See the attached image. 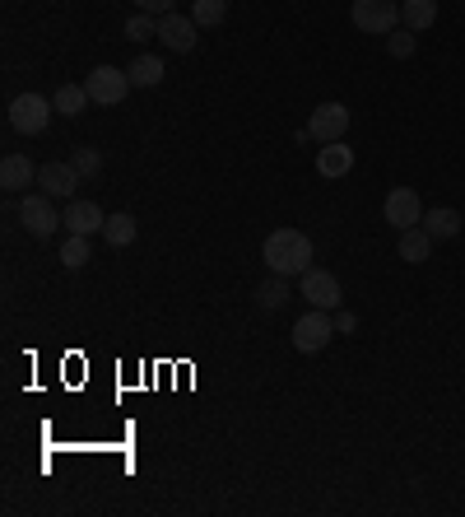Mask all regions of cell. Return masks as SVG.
Listing matches in <instances>:
<instances>
[{
	"label": "cell",
	"mask_w": 465,
	"mask_h": 517,
	"mask_svg": "<svg viewBox=\"0 0 465 517\" xmlns=\"http://www.w3.org/2000/svg\"><path fill=\"white\" fill-rule=\"evenodd\" d=\"M424 229L433 233V243H447V238L461 233V210H452V205H433V210H424Z\"/></svg>",
	"instance_id": "2e32d148"
},
{
	"label": "cell",
	"mask_w": 465,
	"mask_h": 517,
	"mask_svg": "<svg viewBox=\"0 0 465 517\" xmlns=\"http://www.w3.org/2000/svg\"><path fill=\"white\" fill-rule=\"evenodd\" d=\"M135 233H140L135 215L117 210V215H107V224H103V243H112V247H131V243H135Z\"/></svg>",
	"instance_id": "d6986e66"
},
{
	"label": "cell",
	"mask_w": 465,
	"mask_h": 517,
	"mask_svg": "<svg viewBox=\"0 0 465 517\" xmlns=\"http://www.w3.org/2000/svg\"><path fill=\"white\" fill-rule=\"evenodd\" d=\"M256 303H261L266 313H279V308L289 303V280H284V275H270V280H261V285H256Z\"/></svg>",
	"instance_id": "44dd1931"
},
{
	"label": "cell",
	"mask_w": 465,
	"mask_h": 517,
	"mask_svg": "<svg viewBox=\"0 0 465 517\" xmlns=\"http://www.w3.org/2000/svg\"><path fill=\"white\" fill-rule=\"evenodd\" d=\"M84 177L75 173L70 159H52V164L38 168V191H47L52 201H75V191H80Z\"/></svg>",
	"instance_id": "ba28073f"
},
{
	"label": "cell",
	"mask_w": 465,
	"mask_h": 517,
	"mask_svg": "<svg viewBox=\"0 0 465 517\" xmlns=\"http://www.w3.org/2000/svg\"><path fill=\"white\" fill-rule=\"evenodd\" d=\"M70 164H75V173L89 182V177L103 173V150H89V145H80V150L70 154Z\"/></svg>",
	"instance_id": "d4e9b609"
},
{
	"label": "cell",
	"mask_w": 465,
	"mask_h": 517,
	"mask_svg": "<svg viewBox=\"0 0 465 517\" xmlns=\"http://www.w3.org/2000/svg\"><path fill=\"white\" fill-rule=\"evenodd\" d=\"M93 257V243L84 238V233H66V243H61V261H66V271H80V266H89Z\"/></svg>",
	"instance_id": "7402d4cb"
},
{
	"label": "cell",
	"mask_w": 465,
	"mask_h": 517,
	"mask_svg": "<svg viewBox=\"0 0 465 517\" xmlns=\"http://www.w3.org/2000/svg\"><path fill=\"white\" fill-rule=\"evenodd\" d=\"M196 33H200V24H196V19H191V14H159V42H163V47H168V52H177V56H182V52H191V47H196Z\"/></svg>",
	"instance_id": "8fae6325"
},
{
	"label": "cell",
	"mask_w": 465,
	"mask_h": 517,
	"mask_svg": "<svg viewBox=\"0 0 465 517\" xmlns=\"http://www.w3.org/2000/svg\"><path fill=\"white\" fill-rule=\"evenodd\" d=\"M298 289H303V299L312 303V308H326V313H335L340 308V280H335L331 271H321V266H312V271L298 275Z\"/></svg>",
	"instance_id": "9c48e42d"
},
{
	"label": "cell",
	"mask_w": 465,
	"mask_h": 517,
	"mask_svg": "<svg viewBox=\"0 0 465 517\" xmlns=\"http://www.w3.org/2000/svg\"><path fill=\"white\" fill-rule=\"evenodd\" d=\"M307 131H312V140H317V145L345 140L349 108H345V103H317V108H312V117H307Z\"/></svg>",
	"instance_id": "30bf717a"
},
{
	"label": "cell",
	"mask_w": 465,
	"mask_h": 517,
	"mask_svg": "<svg viewBox=\"0 0 465 517\" xmlns=\"http://www.w3.org/2000/svg\"><path fill=\"white\" fill-rule=\"evenodd\" d=\"M400 24L410 33H424V28L438 24V0H400Z\"/></svg>",
	"instance_id": "e0dca14e"
},
{
	"label": "cell",
	"mask_w": 465,
	"mask_h": 517,
	"mask_svg": "<svg viewBox=\"0 0 465 517\" xmlns=\"http://www.w3.org/2000/svg\"><path fill=\"white\" fill-rule=\"evenodd\" d=\"M382 219L396 233L414 229V224H424V201H419V191H414V187H391V191H386V201H382Z\"/></svg>",
	"instance_id": "8992f818"
},
{
	"label": "cell",
	"mask_w": 465,
	"mask_h": 517,
	"mask_svg": "<svg viewBox=\"0 0 465 517\" xmlns=\"http://www.w3.org/2000/svg\"><path fill=\"white\" fill-rule=\"evenodd\" d=\"M52 112H56L52 98H42V94H19V98L10 103V126L19 131V136H42V131L52 126Z\"/></svg>",
	"instance_id": "3957f363"
},
{
	"label": "cell",
	"mask_w": 465,
	"mask_h": 517,
	"mask_svg": "<svg viewBox=\"0 0 465 517\" xmlns=\"http://www.w3.org/2000/svg\"><path fill=\"white\" fill-rule=\"evenodd\" d=\"M428 252H433V233H428L424 224H414V229L400 233V261L419 266V261H428Z\"/></svg>",
	"instance_id": "ac0fdd59"
},
{
	"label": "cell",
	"mask_w": 465,
	"mask_h": 517,
	"mask_svg": "<svg viewBox=\"0 0 465 517\" xmlns=\"http://www.w3.org/2000/svg\"><path fill=\"white\" fill-rule=\"evenodd\" d=\"M66 233H84V238H93V233H103L107 215L98 210L93 201H66Z\"/></svg>",
	"instance_id": "4fadbf2b"
},
{
	"label": "cell",
	"mask_w": 465,
	"mask_h": 517,
	"mask_svg": "<svg viewBox=\"0 0 465 517\" xmlns=\"http://www.w3.org/2000/svg\"><path fill=\"white\" fill-rule=\"evenodd\" d=\"M19 224H24L33 238H52L66 219H61V210H56V201L47 191H24V201H19Z\"/></svg>",
	"instance_id": "7a4b0ae2"
},
{
	"label": "cell",
	"mask_w": 465,
	"mask_h": 517,
	"mask_svg": "<svg viewBox=\"0 0 465 517\" xmlns=\"http://www.w3.org/2000/svg\"><path fill=\"white\" fill-rule=\"evenodd\" d=\"M414 47H419V42H414L410 28H391V33H386V52L396 56V61H410Z\"/></svg>",
	"instance_id": "484cf974"
},
{
	"label": "cell",
	"mask_w": 465,
	"mask_h": 517,
	"mask_svg": "<svg viewBox=\"0 0 465 517\" xmlns=\"http://www.w3.org/2000/svg\"><path fill=\"white\" fill-rule=\"evenodd\" d=\"M335 336V313H326V308H312V313H303L298 322H293V350H303V354H317L326 350Z\"/></svg>",
	"instance_id": "277c9868"
},
{
	"label": "cell",
	"mask_w": 465,
	"mask_h": 517,
	"mask_svg": "<svg viewBox=\"0 0 465 517\" xmlns=\"http://www.w3.org/2000/svg\"><path fill=\"white\" fill-rule=\"evenodd\" d=\"M317 173L321 177H349V173H354V150H349L345 140L321 145V150H317Z\"/></svg>",
	"instance_id": "5bb4252c"
},
{
	"label": "cell",
	"mask_w": 465,
	"mask_h": 517,
	"mask_svg": "<svg viewBox=\"0 0 465 517\" xmlns=\"http://www.w3.org/2000/svg\"><path fill=\"white\" fill-rule=\"evenodd\" d=\"M52 103H56V112H61V117H80L93 98H89V89H84V84H61Z\"/></svg>",
	"instance_id": "ffe728a7"
},
{
	"label": "cell",
	"mask_w": 465,
	"mask_h": 517,
	"mask_svg": "<svg viewBox=\"0 0 465 517\" xmlns=\"http://www.w3.org/2000/svg\"><path fill=\"white\" fill-rule=\"evenodd\" d=\"M335 331H345V336L349 331H359V317L349 313V308H335Z\"/></svg>",
	"instance_id": "83f0119b"
},
{
	"label": "cell",
	"mask_w": 465,
	"mask_h": 517,
	"mask_svg": "<svg viewBox=\"0 0 465 517\" xmlns=\"http://www.w3.org/2000/svg\"><path fill=\"white\" fill-rule=\"evenodd\" d=\"M349 19H354V28L359 33H391V28H400V5L396 0H354L349 5Z\"/></svg>",
	"instance_id": "52a82bcc"
},
{
	"label": "cell",
	"mask_w": 465,
	"mask_h": 517,
	"mask_svg": "<svg viewBox=\"0 0 465 517\" xmlns=\"http://www.w3.org/2000/svg\"><path fill=\"white\" fill-rule=\"evenodd\" d=\"M228 14V0H191V19L200 28H219Z\"/></svg>",
	"instance_id": "603a6c76"
},
{
	"label": "cell",
	"mask_w": 465,
	"mask_h": 517,
	"mask_svg": "<svg viewBox=\"0 0 465 517\" xmlns=\"http://www.w3.org/2000/svg\"><path fill=\"white\" fill-rule=\"evenodd\" d=\"M84 89H89L93 103H103V108H117V103H126V94H131L135 84L126 70L117 66H93L89 75H84Z\"/></svg>",
	"instance_id": "5b68a950"
},
{
	"label": "cell",
	"mask_w": 465,
	"mask_h": 517,
	"mask_svg": "<svg viewBox=\"0 0 465 517\" xmlns=\"http://www.w3.org/2000/svg\"><path fill=\"white\" fill-rule=\"evenodd\" d=\"M126 38H135V42H145V38H159V14H145V10H135L131 19H126Z\"/></svg>",
	"instance_id": "cb8c5ba5"
},
{
	"label": "cell",
	"mask_w": 465,
	"mask_h": 517,
	"mask_svg": "<svg viewBox=\"0 0 465 517\" xmlns=\"http://www.w3.org/2000/svg\"><path fill=\"white\" fill-rule=\"evenodd\" d=\"M126 75H131V84L135 89H154V84H163V75H168V66H163V56H154V52H140L126 66Z\"/></svg>",
	"instance_id": "9a60e30c"
},
{
	"label": "cell",
	"mask_w": 465,
	"mask_h": 517,
	"mask_svg": "<svg viewBox=\"0 0 465 517\" xmlns=\"http://www.w3.org/2000/svg\"><path fill=\"white\" fill-rule=\"evenodd\" d=\"M261 261L270 266V275H284V280H298L303 271H312V238L298 229H275L261 247Z\"/></svg>",
	"instance_id": "6da1fadb"
},
{
	"label": "cell",
	"mask_w": 465,
	"mask_h": 517,
	"mask_svg": "<svg viewBox=\"0 0 465 517\" xmlns=\"http://www.w3.org/2000/svg\"><path fill=\"white\" fill-rule=\"evenodd\" d=\"M0 187H5V196H19V191L38 187V164L28 154H5L0 159Z\"/></svg>",
	"instance_id": "7c38bea8"
},
{
	"label": "cell",
	"mask_w": 465,
	"mask_h": 517,
	"mask_svg": "<svg viewBox=\"0 0 465 517\" xmlns=\"http://www.w3.org/2000/svg\"><path fill=\"white\" fill-rule=\"evenodd\" d=\"M135 10H145V14H173L177 0H135Z\"/></svg>",
	"instance_id": "4316f807"
}]
</instances>
